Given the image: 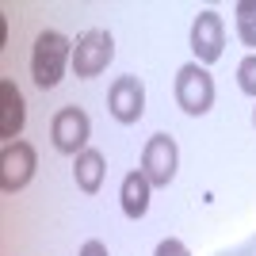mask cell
<instances>
[{"instance_id": "1", "label": "cell", "mask_w": 256, "mask_h": 256, "mask_svg": "<svg viewBox=\"0 0 256 256\" xmlns=\"http://www.w3.org/2000/svg\"><path fill=\"white\" fill-rule=\"evenodd\" d=\"M73 62V42L62 31H42L34 38V54H31V76L42 88H58L65 76V65Z\"/></svg>"}, {"instance_id": "2", "label": "cell", "mask_w": 256, "mask_h": 256, "mask_svg": "<svg viewBox=\"0 0 256 256\" xmlns=\"http://www.w3.org/2000/svg\"><path fill=\"white\" fill-rule=\"evenodd\" d=\"M176 104L188 115H206L214 107V76L206 73V65L188 62L176 73Z\"/></svg>"}, {"instance_id": "3", "label": "cell", "mask_w": 256, "mask_h": 256, "mask_svg": "<svg viewBox=\"0 0 256 256\" xmlns=\"http://www.w3.org/2000/svg\"><path fill=\"white\" fill-rule=\"evenodd\" d=\"M111 58H115V38H111V31H84L80 38L73 42V73L80 76V80H92V76H100L111 65Z\"/></svg>"}, {"instance_id": "4", "label": "cell", "mask_w": 256, "mask_h": 256, "mask_svg": "<svg viewBox=\"0 0 256 256\" xmlns=\"http://www.w3.org/2000/svg\"><path fill=\"white\" fill-rule=\"evenodd\" d=\"M176 164H180V150L168 134H153L142 150V176L153 184V188H168L176 180Z\"/></svg>"}, {"instance_id": "5", "label": "cell", "mask_w": 256, "mask_h": 256, "mask_svg": "<svg viewBox=\"0 0 256 256\" xmlns=\"http://www.w3.org/2000/svg\"><path fill=\"white\" fill-rule=\"evenodd\" d=\"M34 168H38V157H34L31 142H4V153H0V188L4 192H23L31 184Z\"/></svg>"}, {"instance_id": "6", "label": "cell", "mask_w": 256, "mask_h": 256, "mask_svg": "<svg viewBox=\"0 0 256 256\" xmlns=\"http://www.w3.org/2000/svg\"><path fill=\"white\" fill-rule=\"evenodd\" d=\"M88 134H92V122H88V115L80 107H62L50 122V138H54V150L58 153L80 157L88 150Z\"/></svg>"}, {"instance_id": "7", "label": "cell", "mask_w": 256, "mask_h": 256, "mask_svg": "<svg viewBox=\"0 0 256 256\" xmlns=\"http://www.w3.org/2000/svg\"><path fill=\"white\" fill-rule=\"evenodd\" d=\"M192 50L199 65H214L226 50V23L218 12H199L192 23Z\"/></svg>"}, {"instance_id": "8", "label": "cell", "mask_w": 256, "mask_h": 256, "mask_svg": "<svg viewBox=\"0 0 256 256\" xmlns=\"http://www.w3.org/2000/svg\"><path fill=\"white\" fill-rule=\"evenodd\" d=\"M107 111L122 126L138 122L146 115V84H142L138 76H118L115 84H111V92H107Z\"/></svg>"}, {"instance_id": "9", "label": "cell", "mask_w": 256, "mask_h": 256, "mask_svg": "<svg viewBox=\"0 0 256 256\" xmlns=\"http://www.w3.org/2000/svg\"><path fill=\"white\" fill-rule=\"evenodd\" d=\"M23 122H27L23 92L16 88V80H0V138L16 142L23 134Z\"/></svg>"}, {"instance_id": "10", "label": "cell", "mask_w": 256, "mask_h": 256, "mask_svg": "<svg viewBox=\"0 0 256 256\" xmlns=\"http://www.w3.org/2000/svg\"><path fill=\"white\" fill-rule=\"evenodd\" d=\"M150 192L153 184L138 172H126L122 176V188H118V199H122V214H126L130 222H138V218H146V210H150Z\"/></svg>"}, {"instance_id": "11", "label": "cell", "mask_w": 256, "mask_h": 256, "mask_svg": "<svg viewBox=\"0 0 256 256\" xmlns=\"http://www.w3.org/2000/svg\"><path fill=\"white\" fill-rule=\"evenodd\" d=\"M104 153L100 150H84L80 153V157H76V164H73V176H76V188H80V192L84 195H96L100 192V184H104Z\"/></svg>"}, {"instance_id": "12", "label": "cell", "mask_w": 256, "mask_h": 256, "mask_svg": "<svg viewBox=\"0 0 256 256\" xmlns=\"http://www.w3.org/2000/svg\"><path fill=\"white\" fill-rule=\"evenodd\" d=\"M234 23H237V38L256 54V0H241V4H237Z\"/></svg>"}, {"instance_id": "13", "label": "cell", "mask_w": 256, "mask_h": 256, "mask_svg": "<svg viewBox=\"0 0 256 256\" xmlns=\"http://www.w3.org/2000/svg\"><path fill=\"white\" fill-rule=\"evenodd\" d=\"M237 84L245 96H256V54H248L245 62L237 65Z\"/></svg>"}, {"instance_id": "14", "label": "cell", "mask_w": 256, "mask_h": 256, "mask_svg": "<svg viewBox=\"0 0 256 256\" xmlns=\"http://www.w3.org/2000/svg\"><path fill=\"white\" fill-rule=\"evenodd\" d=\"M153 256H192V252H188V245H184V241H176V237H164Z\"/></svg>"}, {"instance_id": "15", "label": "cell", "mask_w": 256, "mask_h": 256, "mask_svg": "<svg viewBox=\"0 0 256 256\" xmlns=\"http://www.w3.org/2000/svg\"><path fill=\"white\" fill-rule=\"evenodd\" d=\"M80 256H111V252H107L104 241H96V237H92V241H84V245H80Z\"/></svg>"}, {"instance_id": "16", "label": "cell", "mask_w": 256, "mask_h": 256, "mask_svg": "<svg viewBox=\"0 0 256 256\" xmlns=\"http://www.w3.org/2000/svg\"><path fill=\"white\" fill-rule=\"evenodd\" d=\"M252 122H256V111H252Z\"/></svg>"}]
</instances>
